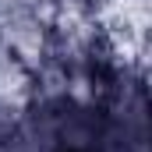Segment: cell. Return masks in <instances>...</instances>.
<instances>
[{
  "mask_svg": "<svg viewBox=\"0 0 152 152\" xmlns=\"http://www.w3.org/2000/svg\"><path fill=\"white\" fill-rule=\"evenodd\" d=\"M25 106L28 103H18V99H7V96H0V149L11 142V134L18 131V120L25 113Z\"/></svg>",
  "mask_w": 152,
  "mask_h": 152,
  "instance_id": "4",
  "label": "cell"
},
{
  "mask_svg": "<svg viewBox=\"0 0 152 152\" xmlns=\"http://www.w3.org/2000/svg\"><path fill=\"white\" fill-rule=\"evenodd\" d=\"M0 96L18 99V103H32V71H25L7 46L0 42Z\"/></svg>",
  "mask_w": 152,
  "mask_h": 152,
  "instance_id": "3",
  "label": "cell"
},
{
  "mask_svg": "<svg viewBox=\"0 0 152 152\" xmlns=\"http://www.w3.org/2000/svg\"><path fill=\"white\" fill-rule=\"evenodd\" d=\"M0 42L7 46V53L25 71H36L50 57V18H46V11L36 4H25V7L0 14Z\"/></svg>",
  "mask_w": 152,
  "mask_h": 152,
  "instance_id": "1",
  "label": "cell"
},
{
  "mask_svg": "<svg viewBox=\"0 0 152 152\" xmlns=\"http://www.w3.org/2000/svg\"><path fill=\"white\" fill-rule=\"evenodd\" d=\"M103 134H106V124H103L99 106H78V103L53 106L57 152H99Z\"/></svg>",
  "mask_w": 152,
  "mask_h": 152,
  "instance_id": "2",
  "label": "cell"
}]
</instances>
